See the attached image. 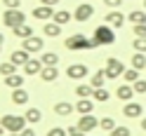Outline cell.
Listing matches in <instances>:
<instances>
[{"label": "cell", "instance_id": "42", "mask_svg": "<svg viewBox=\"0 0 146 136\" xmlns=\"http://www.w3.org/2000/svg\"><path fill=\"white\" fill-rule=\"evenodd\" d=\"M59 0H40V5H47V7H54Z\"/></svg>", "mask_w": 146, "mask_h": 136}, {"label": "cell", "instance_id": "33", "mask_svg": "<svg viewBox=\"0 0 146 136\" xmlns=\"http://www.w3.org/2000/svg\"><path fill=\"white\" fill-rule=\"evenodd\" d=\"M123 78H125V82H130V85H134L137 80H139V70H137V68H127Z\"/></svg>", "mask_w": 146, "mask_h": 136}, {"label": "cell", "instance_id": "38", "mask_svg": "<svg viewBox=\"0 0 146 136\" xmlns=\"http://www.w3.org/2000/svg\"><path fill=\"white\" fill-rule=\"evenodd\" d=\"M111 136H130V129H127V127H115L111 131Z\"/></svg>", "mask_w": 146, "mask_h": 136}, {"label": "cell", "instance_id": "41", "mask_svg": "<svg viewBox=\"0 0 146 136\" xmlns=\"http://www.w3.org/2000/svg\"><path fill=\"white\" fill-rule=\"evenodd\" d=\"M106 7H111V10H115V7H120L123 5V0H104Z\"/></svg>", "mask_w": 146, "mask_h": 136}, {"label": "cell", "instance_id": "7", "mask_svg": "<svg viewBox=\"0 0 146 136\" xmlns=\"http://www.w3.org/2000/svg\"><path fill=\"white\" fill-rule=\"evenodd\" d=\"M99 127V120L90 113V115H80V120H78V129L80 131H85V134H90V131H94Z\"/></svg>", "mask_w": 146, "mask_h": 136}, {"label": "cell", "instance_id": "35", "mask_svg": "<svg viewBox=\"0 0 146 136\" xmlns=\"http://www.w3.org/2000/svg\"><path fill=\"white\" fill-rule=\"evenodd\" d=\"M132 47L137 49V52H144L146 54V38H134V45Z\"/></svg>", "mask_w": 146, "mask_h": 136}, {"label": "cell", "instance_id": "8", "mask_svg": "<svg viewBox=\"0 0 146 136\" xmlns=\"http://www.w3.org/2000/svg\"><path fill=\"white\" fill-rule=\"evenodd\" d=\"M87 66L85 63H71V66L66 68V75L71 78V80H83V78H87Z\"/></svg>", "mask_w": 146, "mask_h": 136}, {"label": "cell", "instance_id": "6", "mask_svg": "<svg viewBox=\"0 0 146 136\" xmlns=\"http://www.w3.org/2000/svg\"><path fill=\"white\" fill-rule=\"evenodd\" d=\"M92 14H94V7L90 5V3H83V5H78V7H76V12H73V19L83 24V21H90V19H92Z\"/></svg>", "mask_w": 146, "mask_h": 136}, {"label": "cell", "instance_id": "46", "mask_svg": "<svg viewBox=\"0 0 146 136\" xmlns=\"http://www.w3.org/2000/svg\"><path fill=\"white\" fill-rule=\"evenodd\" d=\"M3 134H5V127H3V124H0V136H3Z\"/></svg>", "mask_w": 146, "mask_h": 136}, {"label": "cell", "instance_id": "26", "mask_svg": "<svg viewBox=\"0 0 146 136\" xmlns=\"http://www.w3.org/2000/svg\"><path fill=\"white\" fill-rule=\"evenodd\" d=\"M132 68H137V70L146 68V54L144 52H134L132 54Z\"/></svg>", "mask_w": 146, "mask_h": 136}, {"label": "cell", "instance_id": "3", "mask_svg": "<svg viewBox=\"0 0 146 136\" xmlns=\"http://www.w3.org/2000/svg\"><path fill=\"white\" fill-rule=\"evenodd\" d=\"M64 47L71 49V52H85V49H92L94 42L90 40V38H85L83 33H76V35H71V38H66Z\"/></svg>", "mask_w": 146, "mask_h": 136}, {"label": "cell", "instance_id": "49", "mask_svg": "<svg viewBox=\"0 0 146 136\" xmlns=\"http://www.w3.org/2000/svg\"><path fill=\"white\" fill-rule=\"evenodd\" d=\"M0 49H3V45H0Z\"/></svg>", "mask_w": 146, "mask_h": 136}, {"label": "cell", "instance_id": "23", "mask_svg": "<svg viewBox=\"0 0 146 136\" xmlns=\"http://www.w3.org/2000/svg\"><path fill=\"white\" fill-rule=\"evenodd\" d=\"M5 85L10 87V89H19V87L24 85V75H19V73H14V75H7V78H5Z\"/></svg>", "mask_w": 146, "mask_h": 136}, {"label": "cell", "instance_id": "20", "mask_svg": "<svg viewBox=\"0 0 146 136\" xmlns=\"http://www.w3.org/2000/svg\"><path fill=\"white\" fill-rule=\"evenodd\" d=\"M73 110H76V106H71L66 101H59V103H54V113H57L59 117H68Z\"/></svg>", "mask_w": 146, "mask_h": 136}, {"label": "cell", "instance_id": "14", "mask_svg": "<svg viewBox=\"0 0 146 136\" xmlns=\"http://www.w3.org/2000/svg\"><path fill=\"white\" fill-rule=\"evenodd\" d=\"M115 96L118 99H120V101H132V96H134V87L130 85V82H127V85H120V87H118L115 89Z\"/></svg>", "mask_w": 146, "mask_h": 136}, {"label": "cell", "instance_id": "37", "mask_svg": "<svg viewBox=\"0 0 146 136\" xmlns=\"http://www.w3.org/2000/svg\"><path fill=\"white\" fill-rule=\"evenodd\" d=\"M3 5H5V10H19L21 0H3Z\"/></svg>", "mask_w": 146, "mask_h": 136}, {"label": "cell", "instance_id": "32", "mask_svg": "<svg viewBox=\"0 0 146 136\" xmlns=\"http://www.w3.org/2000/svg\"><path fill=\"white\" fill-rule=\"evenodd\" d=\"M99 129H104V131H108V134H111V131L115 129L113 117H102V120H99Z\"/></svg>", "mask_w": 146, "mask_h": 136}, {"label": "cell", "instance_id": "13", "mask_svg": "<svg viewBox=\"0 0 146 136\" xmlns=\"http://www.w3.org/2000/svg\"><path fill=\"white\" fill-rule=\"evenodd\" d=\"M33 16H35V19H40V21H50L52 16H54V10L47 7V5H38L33 10Z\"/></svg>", "mask_w": 146, "mask_h": 136}, {"label": "cell", "instance_id": "16", "mask_svg": "<svg viewBox=\"0 0 146 136\" xmlns=\"http://www.w3.org/2000/svg\"><path fill=\"white\" fill-rule=\"evenodd\" d=\"M40 78H42V82H54V80L59 78V68L57 66H42Z\"/></svg>", "mask_w": 146, "mask_h": 136}, {"label": "cell", "instance_id": "43", "mask_svg": "<svg viewBox=\"0 0 146 136\" xmlns=\"http://www.w3.org/2000/svg\"><path fill=\"white\" fill-rule=\"evenodd\" d=\"M21 136H35V131H33V129H31V127H26V129H24V131H21Z\"/></svg>", "mask_w": 146, "mask_h": 136}, {"label": "cell", "instance_id": "24", "mask_svg": "<svg viewBox=\"0 0 146 136\" xmlns=\"http://www.w3.org/2000/svg\"><path fill=\"white\" fill-rule=\"evenodd\" d=\"M92 94H94V87L92 85H78L76 87V96L78 99H92Z\"/></svg>", "mask_w": 146, "mask_h": 136}, {"label": "cell", "instance_id": "36", "mask_svg": "<svg viewBox=\"0 0 146 136\" xmlns=\"http://www.w3.org/2000/svg\"><path fill=\"white\" fill-rule=\"evenodd\" d=\"M132 87H134V92H137V94H146V80H141V78H139Z\"/></svg>", "mask_w": 146, "mask_h": 136}, {"label": "cell", "instance_id": "12", "mask_svg": "<svg viewBox=\"0 0 146 136\" xmlns=\"http://www.w3.org/2000/svg\"><path fill=\"white\" fill-rule=\"evenodd\" d=\"M94 99H78V103H76V110L80 113V115H90L94 110Z\"/></svg>", "mask_w": 146, "mask_h": 136}, {"label": "cell", "instance_id": "11", "mask_svg": "<svg viewBox=\"0 0 146 136\" xmlns=\"http://www.w3.org/2000/svg\"><path fill=\"white\" fill-rule=\"evenodd\" d=\"M123 113H125V117H141V115H144V106H141V103L127 101L125 108H123Z\"/></svg>", "mask_w": 146, "mask_h": 136}, {"label": "cell", "instance_id": "10", "mask_svg": "<svg viewBox=\"0 0 146 136\" xmlns=\"http://www.w3.org/2000/svg\"><path fill=\"white\" fill-rule=\"evenodd\" d=\"M106 24L108 26H113V28H123V24H125V14L120 10H111L106 14Z\"/></svg>", "mask_w": 146, "mask_h": 136}, {"label": "cell", "instance_id": "25", "mask_svg": "<svg viewBox=\"0 0 146 136\" xmlns=\"http://www.w3.org/2000/svg\"><path fill=\"white\" fill-rule=\"evenodd\" d=\"M26 122H29V124L42 122V113L38 110V108H29V110H26Z\"/></svg>", "mask_w": 146, "mask_h": 136}, {"label": "cell", "instance_id": "5", "mask_svg": "<svg viewBox=\"0 0 146 136\" xmlns=\"http://www.w3.org/2000/svg\"><path fill=\"white\" fill-rule=\"evenodd\" d=\"M3 24L7 26V28H17V26L26 24V14H24V10H5V14H3Z\"/></svg>", "mask_w": 146, "mask_h": 136}, {"label": "cell", "instance_id": "44", "mask_svg": "<svg viewBox=\"0 0 146 136\" xmlns=\"http://www.w3.org/2000/svg\"><path fill=\"white\" fill-rule=\"evenodd\" d=\"M141 129L146 131V117H141Z\"/></svg>", "mask_w": 146, "mask_h": 136}, {"label": "cell", "instance_id": "19", "mask_svg": "<svg viewBox=\"0 0 146 136\" xmlns=\"http://www.w3.org/2000/svg\"><path fill=\"white\" fill-rule=\"evenodd\" d=\"M42 33L47 35V38H59V35H61V26H59L57 21H45Z\"/></svg>", "mask_w": 146, "mask_h": 136}, {"label": "cell", "instance_id": "29", "mask_svg": "<svg viewBox=\"0 0 146 136\" xmlns=\"http://www.w3.org/2000/svg\"><path fill=\"white\" fill-rule=\"evenodd\" d=\"M106 80H108V78H106V70H97V73L92 75V82H90V85L97 89V87H104V82H106Z\"/></svg>", "mask_w": 146, "mask_h": 136}, {"label": "cell", "instance_id": "17", "mask_svg": "<svg viewBox=\"0 0 146 136\" xmlns=\"http://www.w3.org/2000/svg\"><path fill=\"white\" fill-rule=\"evenodd\" d=\"M12 103H14V106H24V103H29V92H26L24 87L12 89Z\"/></svg>", "mask_w": 146, "mask_h": 136}, {"label": "cell", "instance_id": "31", "mask_svg": "<svg viewBox=\"0 0 146 136\" xmlns=\"http://www.w3.org/2000/svg\"><path fill=\"white\" fill-rule=\"evenodd\" d=\"M108 96H111V94H108L104 87H97V89H94V94H92V99H94L97 103H106V101H108Z\"/></svg>", "mask_w": 146, "mask_h": 136}, {"label": "cell", "instance_id": "45", "mask_svg": "<svg viewBox=\"0 0 146 136\" xmlns=\"http://www.w3.org/2000/svg\"><path fill=\"white\" fill-rule=\"evenodd\" d=\"M0 45H5V35L3 33H0Z\"/></svg>", "mask_w": 146, "mask_h": 136}, {"label": "cell", "instance_id": "30", "mask_svg": "<svg viewBox=\"0 0 146 136\" xmlns=\"http://www.w3.org/2000/svg\"><path fill=\"white\" fill-rule=\"evenodd\" d=\"M40 61H42V66H57L59 63V57L54 52H45L42 57H40Z\"/></svg>", "mask_w": 146, "mask_h": 136}, {"label": "cell", "instance_id": "1", "mask_svg": "<svg viewBox=\"0 0 146 136\" xmlns=\"http://www.w3.org/2000/svg\"><path fill=\"white\" fill-rule=\"evenodd\" d=\"M92 42H94V47H108V45H113L115 42V28H113V26H108V24L97 26Z\"/></svg>", "mask_w": 146, "mask_h": 136}, {"label": "cell", "instance_id": "15", "mask_svg": "<svg viewBox=\"0 0 146 136\" xmlns=\"http://www.w3.org/2000/svg\"><path fill=\"white\" fill-rule=\"evenodd\" d=\"M10 61H14L17 66H26V63L31 61V52H26L24 47H21V49H14V52H12V59H10Z\"/></svg>", "mask_w": 146, "mask_h": 136}, {"label": "cell", "instance_id": "4", "mask_svg": "<svg viewBox=\"0 0 146 136\" xmlns=\"http://www.w3.org/2000/svg\"><path fill=\"white\" fill-rule=\"evenodd\" d=\"M106 78L108 80H118V78H120V75H125V66H123V61L120 59H115V57H108L106 59Z\"/></svg>", "mask_w": 146, "mask_h": 136}, {"label": "cell", "instance_id": "28", "mask_svg": "<svg viewBox=\"0 0 146 136\" xmlns=\"http://www.w3.org/2000/svg\"><path fill=\"white\" fill-rule=\"evenodd\" d=\"M17 73V63L14 61H5V63H0V75L7 78V75H14Z\"/></svg>", "mask_w": 146, "mask_h": 136}, {"label": "cell", "instance_id": "47", "mask_svg": "<svg viewBox=\"0 0 146 136\" xmlns=\"http://www.w3.org/2000/svg\"><path fill=\"white\" fill-rule=\"evenodd\" d=\"M7 136H21V134H14V131H10V134H7Z\"/></svg>", "mask_w": 146, "mask_h": 136}, {"label": "cell", "instance_id": "39", "mask_svg": "<svg viewBox=\"0 0 146 136\" xmlns=\"http://www.w3.org/2000/svg\"><path fill=\"white\" fill-rule=\"evenodd\" d=\"M47 136H68V131H66V129H61V127H54V129L47 131Z\"/></svg>", "mask_w": 146, "mask_h": 136}, {"label": "cell", "instance_id": "27", "mask_svg": "<svg viewBox=\"0 0 146 136\" xmlns=\"http://www.w3.org/2000/svg\"><path fill=\"white\" fill-rule=\"evenodd\" d=\"M12 31H14L17 38H21V40H26V38H31V35H33V28H31V26H26V24L17 26V28H12Z\"/></svg>", "mask_w": 146, "mask_h": 136}, {"label": "cell", "instance_id": "22", "mask_svg": "<svg viewBox=\"0 0 146 136\" xmlns=\"http://www.w3.org/2000/svg\"><path fill=\"white\" fill-rule=\"evenodd\" d=\"M127 21H130L132 26H137V24H146V12H144V10H132L130 14H127Z\"/></svg>", "mask_w": 146, "mask_h": 136}, {"label": "cell", "instance_id": "34", "mask_svg": "<svg viewBox=\"0 0 146 136\" xmlns=\"http://www.w3.org/2000/svg\"><path fill=\"white\" fill-rule=\"evenodd\" d=\"M132 31H134V38H146V24H137V26H132Z\"/></svg>", "mask_w": 146, "mask_h": 136}, {"label": "cell", "instance_id": "18", "mask_svg": "<svg viewBox=\"0 0 146 136\" xmlns=\"http://www.w3.org/2000/svg\"><path fill=\"white\" fill-rule=\"evenodd\" d=\"M40 70H42V61H40V59H31V61L24 66V73H26V75H40Z\"/></svg>", "mask_w": 146, "mask_h": 136}, {"label": "cell", "instance_id": "48", "mask_svg": "<svg viewBox=\"0 0 146 136\" xmlns=\"http://www.w3.org/2000/svg\"><path fill=\"white\" fill-rule=\"evenodd\" d=\"M144 10H146V0H144Z\"/></svg>", "mask_w": 146, "mask_h": 136}, {"label": "cell", "instance_id": "40", "mask_svg": "<svg viewBox=\"0 0 146 136\" xmlns=\"http://www.w3.org/2000/svg\"><path fill=\"white\" fill-rule=\"evenodd\" d=\"M66 131H68V136H87L85 131H80V129H78V124H73V127H68Z\"/></svg>", "mask_w": 146, "mask_h": 136}, {"label": "cell", "instance_id": "9", "mask_svg": "<svg viewBox=\"0 0 146 136\" xmlns=\"http://www.w3.org/2000/svg\"><path fill=\"white\" fill-rule=\"evenodd\" d=\"M42 47H45V42H42V38H38V35H31V38H26V40H24V49H26V52H31V54L42 52Z\"/></svg>", "mask_w": 146, "mask_h": 136}, {"label": "cell", "instance_id": "2", "mask_svg": "<svg viewBox=\"0 0 146 136\" xmlns=\"http://www.w3.org/2000/svg\"><path fill=\"white\" fill-rule=\"evenodd\" d=\"M0 124L5 127V131L10 134V131H14V134H21L24 129H26V115H3L0 117Z\"/></svg>", "mask_w": 146, "mask_h": 136}, {"label": "cell", "instance_id": "21", "mask_svg": "<svg viewBox=\"0 0 146 136\" xmlns=\"http://www.w3.org/2000/svg\"><path fill=\"white\" fill-rule=\"evenodd\" d=\"M73 19V14L68 12V10H54V16H52V21H57L59 26H64V24H68Z\"/></svg>", "mask_w": 146, "mask_h": 136}]
</instances>
